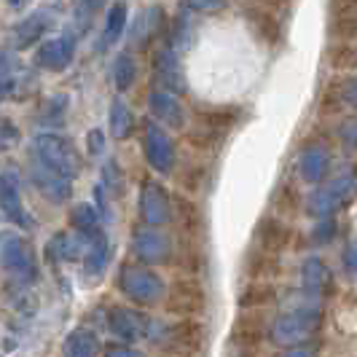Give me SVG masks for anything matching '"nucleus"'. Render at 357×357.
Here are the masks:
<instances>
[{
    "instance_id": "obj_1",
    "label": "nucleus",
    "mask_w": 357,
    "mask_h": 357,
    "mask_svg": "<svg viewBox=\"0 0 357 357\" xmlns=\"http://www.w3.org/2000/svg\"><path fill=\"white\" fill-rule=\"evenodd\" d=\"M322 328V309L317 304H301L280 314L271 322L268 339L280 347H301Z\"/></svg>"
},
{
    "instance_id": "obj_2",
    "label": "nucleus",
    "mask_w": 357,
    "mask_h": 357,
    "mask_svg": "<svg viewBox=\"0 0 357 357\" xmlns=\"http://www.w3.org/2000/svg\"><path fill=\"white\" fill-rule=\"evenodd\" d=\"M33 159L68 180L78 175V156H75L73 145L65 137L52 135V132H43L33 140Z\"/></svg>"
},
{
    "instance_id": "obj_3",
    "label": "nucleus",
    "mask_w": 357,
    "mask_h": 357,
    "mask_svg": "<svg viewBox=\"0 0 357 357\" xmlns=\"http://www.w3.org/2000/svg\"><path fill=\"white\" fill-rule=\"evenodd\" d=\"M119 285L124 290V296H129L137 304H156L164 298V282L156 271L145 266H124Z\"/></svg>"
},
{
    "instance_id": "obj_4",
    "label": "nucleus",
    "mask_w": 357,
    "mask_h": 357,
    "mask_svg": "<svg viewBox=\"0 0 357 357\" xmlns=\"http://www.w3.org/2000/svg\"><path fill=\"white\" fill-rule=\"evenodd\" d=\"M0 264L3 268L14 277V280H33L36 277V252L30 248L27 239H22L17 234H6L0 239Z\"/></svg>"
},
{
    "instance_id": "obj_5",
    "label": "nucleus",
    "mask_w": 357,
    "mask_h": 357,
    "mask_svg": "<svg viewBox=\"0 0 357 357\" xmlns=\"http://www.w3.org/2000/svg\"><path fill=\"white\" fill-rule=\"evenodd\" d=\"M352 191H355V178L352 175H341V178L320 185L309 197L306 210H309V215H314V218H331V215L339 213L341 207L349 202Z\"/></svg>"
},
{
    "instance_id": "obj_6",
    "label": "nucleus",
    "mask_w": 357,
    "mask_h": 357,
    "mask_svg": "<svg viewBox=\"0 0 357 357\" xmlns=\"http://www.w3.org/2000/svg\"><path fill=\"white\" fill-rule=\"evenodd\" d=\"M107 328L113 336H119L121 341H140L148 339L153 333V322L145 317L143 312L129 309V306H116L107 314Z\"/></svg>"
},
{
    "instance_id": "obj_7",
    "label": "nucleus",
    "mask_w": 357,
    "mask_h": 357,
    "mask_svg": "<svg viewBox=\"0 0 357 357\" xmlns=\"http://www.w3.org/2000/svg\"><path fill=\"white\" fill-rule=\"evenodd\" d=\"M145 159L148 164L161 172V175H167V172H172V167H175V143H172V137L161 129L159 124H151L145 126Z\"/></svg>"
},
{
    "instance_id": "obj_8",
    "label": "nucleus",
    "mask_w": 357,
    "mask_h": 357,
    "mask_svg": "<svg viewBox=\"0 0 357 357\" xmlns=\"http://www.w3.org/2000/svg\"><path fill=\"white\" fill-rule=\"evenodd\" d=\"M135 255L143 261V264H167L169 255H172V242L169 236L153 226L148 229H137L135 231Z\"/></svg>"
},
{
    "instance_id": "obj_9",
    "label": "nucleus",
    "mask_w": 357,
    "mask_h": 357,
    "mask_svg": "<svg viewBox=\"0 0 357 357\" xmlns=\"http://www.w3.org/2000/svg\"><path fill=\"white\" fill-rule=\"evenodd\" d=\"M140 213H143L145 223L153 226V229L164 226V223L172 218L169 197H167V191L161 188L159 183H153V180H145L143 183V191H140Z\"/></svg>"
},
{
    "instance_id": "obj_10",
    "label": "nucleus",
    "mask_w": 357,
    "mask_h": 357,
    "mask_svg": "<svg viewBox=\"0 0 357 357\" xmlns=\"http://www.w3.org/2000/svg\"><path fill=\"white\" fill-rule=\"evenodd\" d=\"M75 56V38L73 36H59V38H49L43 40V46L38 49L36 62L43 68V70H65Z\"/></svg>"
},
{
    "instance_id": "obj_11",
    "label": "nucleus",
    "mask_w": 357,
    "mask_h": 357,
    "mask_svg": "<svg viewBox=\"0 0 357 357\" xmlns=\"http://www.w3.org/2000/svg\"><path fill=\"white\" fill-rule=\"evenodd\" d=\"M54 24L52 19V11H36V14H30L27 19H22L17 27L11 30V40H14V46L17 49H30L33 43H38L40 38L49 33V27Z\"/></svg>"
},
{
    "instance_id": "obj_12",
    "label": "nucleus",
    "mask_w": 357,
    "mask_h": 357,
    "mask_svg": "<svg viewBox=\"0 0 357 357\" xmlns=\"http://www.w3.org/2000/svg\"><path fill=\"white\" fill-rule=\"evenodd\" d=\"M33 183L38 185V191L43 194L46 199H52V202H65V199H70V191H73V180L62 178V175H56L54 169L49 167H43L40 161L33 159Z\"/></svg>"
},
{
    "instance_id": "obj_13",
    "label": "nucleus",
    "mask_w": 357,
    "mask_h": 357,
    "mask_svg": "<svg viewBox=\"0 0 357 357\" xmlns=\"http://www.w3.org/2000/svg\"><path fill=\"white\" fill-rule=\"evenodd\" d=\"M0 210L14 223L30 229V218H27V210H24L22 197H19V183L11 172H0Z\"/></svg>"
},
{
    "instance_id": "obj_14",
    "label": "nucleus",
    "mask_w": 357,
    "mask_h": 357,
    "mask_svg": "<svg viewBox=\"0 0 357 357\" xmlns=\"http://www.w3.org/2000/svg\"><path fill=\"white\" fill-rule=\"evenodd\" d=\"M148 107H151L153 119L164 126H175V129H180L183 121H185L180 100L175 97V94H169V91H164V89L151 91V97H148Z\"/></svg>"
},
{
    "instance_id": "obj_15",
    "label": "nucleus",
    "mask_w": 357,
    "mask_h": 357,
    "mask_svg": "<svg viewBox=\"0 0 357 357\" xmlns=\"http://www.w3.org/2000/svg\"><path fill=\"white\" fill-rule=\"evenodd\" d=\"M156 81H159L161 89L169 91V94H180L185 89V78H183V70H180L175 49H161L156 54Z\"/></svg>"
},
{
    "instance_id": "obj_16",
    "label": "nucleus",
    "mask_w": 357,
    "mask_h": 357,
    "mask_svg": "<svg viewBox=\"0 0 357 357\" xmlns=\"http://www.w3.org/2000/svg\"><path fill=\"white\" fill-rule=\"evenodd\" d=\"M301 282L312 298H320L331 287V268L325 266L320 258H306L304 266H301Z\"/></svg>"
},
{
    "instance_id": "obj_17",
    "label": "nucleus",
    "mask_w": 357,
    "mask_h": 357,
    "mask_svg": "<svg viewBox=\"0 0 357 357\" xmlns=\"http://www.w3.org/2000/svg\"><path fill=\"white\" fill-rule=\"evenodd\" d=\"M328 167H331V156L320 145L306 148L301 153V159H298V169H301V178L306 183H320L325 178V172H328Z\"/></svg>"
},
{
    "instance_id": "obj_18",
    "label": "nucleus",
    "mask_w": 357,
    "mask_h": 357,
    "mask_svg": "<svg viewBox=\"0 0 357 357\" xmlns=\"http://www.w3.org/2000/svg\"><path fill=\"white\" fill-rule=\"evenodd\" d=\"M100 355V339L86 331V328H78L73 331L68 341H65V357H97Z\"/></svg>"
},
{
    "instance_id": "obj_19",
    "label": "nucleus",
    "mask_w": 357,
    "mask_h": 357,
    "mask_svg": "<svg viewBox=\"0 0 357 357\" xmlns=\"http://www.w3.org/2000/svg\"><path fill=\"white\" fill-rule=\"evenodd\" d=\"M287 239H290V229H287L285 223H280V220H274V218H268V220L261 223L258 242H261V250L264 252L282 250L287 245Z\"/></svg>"
},
{
    "instance_id": "obj_20",
    "label": "nucleus",
    "mask_w": 357,
    "mask_h": 357,
    "mask_svg": "<svg viewBox=\"0 0 357 357\" xmlns=\"http://www.w3.org/2000/svg\"><path fill=\"white\" fill-rule=\"evenodd\" d=\"M107 255H110L107 236L102 231H94L91 234V245L86 248V261H84L86 274H102L107 266Z\"/></svg>"
},
{
    "instance_id": "obj_21",
    "label": "nucleus",
    "mask_w": 357,
    "mask_h": 357,
    "mask_svg": "<svg viewBox=\"0 0 357 357\" xmlns=\"http://www.w3.org/2000/svg\"><path fill=\"white\" fill-rule=\"evenodd\" d=\"M135 132V116L124 100H113L110 105V135L116 140H126Z\"/></svg>"
},
{
    "instance_id": "obj_22",
    "label": "nucleus",
    "mask_w": 357,
    "mask_h": 357,
    "mask_svg": "<svg viewBox=\"0 0 357 357\" xmlns=\"http://www.w3.org/2000/svg\"><path fill=\"white\" fill-rule=\"evenodd\" d=\"M126 27V6L124 3H116L110 11H107L105 19V30H102V49L105 46H113Z\"/></svg>"
},
{
    "instance_id": "obj_23",
    "label": "nucleus",
    "mask_w": 357,
    "mask_h": 357,
    "mask_svg": "<svg viewBox=\"0 0 357 357\" xmlns=\"http://www.w3.org/2000/svg\"><path fill=\"white\" fill-rule=\"evenodd\" d=\"M49 252L62 258V261H73V258L84 255V242L78 236H73V234H56L52 239V245H49Z\"/></svg>"
},
{
    "instance_id": "obj_24",
    "label": "nucleus",
    "mask_w": 357,
    "mask_h": 357,
    "mask_svg": "<svg viewBox=\"0 0 357 357\" xmlns=\"http://www.w3.org/2000/svg\"><path fill=\"white\" fill-rule=\"evenodd\" d=\"M135 75H137V65H135L132 54H119L116 62H113V84L121 91H126L135 84Z\"/></svg>"
},
{
    "instance_id": "obj_25",
    "label": "nucleus",
    "mask_w": 357,
    "mask_h": 357,
    "mask_svg": "<svg viewBox=\"0 0 357 357\" xmlns=\"http://www.w3.org/2000/svg\"><path fill=\"white\" fill-rule=\"evenodd\" d=\"M70 223L81 234H86V236L100 231V215H97V210L91 204H75L70 213Z\"/></svg>"
},
{
    "instance_id": "obj_26",
    "label": "nucleus",
    "mask_w": 357,
    "mask_h": 357,
    "mask_svg": "<svg viewBox=\"0 0 357 357\" xmlns=\"http://www.w3.org/2000/svg\"><path fill=\"white\" fill-rule=\"evenodd\" d=\"M161 24V8H148L143 14V19L137 22V27H135V33H132V38H135V43H145L148 38L156 33V27Z\"/></svg>"
},
{
    "instance_id": "obj_27",
    "label": "nucleus",
    "mask_w": 357,
    "mask_h": 357,
    "mask_svg": "<svg viewBox=\"0 0 357 357\" xmlns=\"http://www.w3.org/2000/svg\"><path fill=\"white\" fill-rule=\"evenodd\" d=\"M105 6V0H75V19L81 27H89L94 14Z\"/></svg>"
},
{
    "instance_id": "obj_28",
    "label": "nucleus",
    "mask_w": 357,
    "mask_h": 357,
    "mask_svg": "<svg viewBox=\"0 0 357 357\" xmlns=\"http://www.w3.org/2000/svg\"><path fill=\"white\" fill-rule=\"evenodd\" d=\"M14 143H17V129L11 121L0 119V151H8Z\"/></svg>"
},
{
    "instance_id": "obj_29",
    "label": "nucleus",
    "mask_w": 357,
    "mask_h": 357,
    "mask_svg": "<svg viewBox=\"0 0 357 357\" xmlns=\"http://www.w3.org/2000/svg\"><path fill=\"white\" fill-rule=\"evenodd\" d=\"M341 140H344V145L347 148H357V119H349V121H344V126H341Z\"/></svg>"
},
{
    "instance_id": "obj_30",
    "label": "nucleus",
    "mask_w": 357,
    "mask_h": 357,
    "mask_svg": "<svg viewBox=\"0 0 357 357\" xmlns=\"http://www.w3.org/2000/svg\"><path fill=\"white\" fill-rule=\"evenodd\" d=\"M333 231H336V223L331 220V218H322V223L317 226V236H314V242H328V239H333Z\"/></svg>"
},
{
    "instance_id": "obj_31",
    "label": "nucleus",
    "mask_w": 357,
    "mask_h": 357,
    "mask_svg": "<svg viewBox=\"0 0 357 357\" xmlns=\"http://www.w3.org/2000/svg\"><path fill=\"white\" fill-rule=\"evenodd\" d=\"M341 97H344V102H347V105L357 107V75H352V78L344 84V89H341Z\"/></svg>"
},
{
    "instance_id": "obj_32",
    "label": "nucleus",
    "mask_w": 357,
    "mask_h": 357,
    "mask_svg": "<svg viewBox=\"0 0 357 357\" xmlns=\"http://www.w3.org/2000/svg\"><path fill=\"white\" fill-rule=\"evenodd\" d=\"M105 357H145L140 349H132V347H107Z\"/></svg>"
},
{
    "instance_id": "obj_33",
    "label": "nucleus",
    "mask_w": 357,
    "mask_h": 357,
    "mask_svg": "<svg viewBox=\"0 0 357 357\" xmlns=\"http://www.w3.org/2000/svg\"><path fill=\"white\" fill-rule=\"evenodd\" d=\"M223 3L226 0H188V6L197 8V11H218Z\"/></svg>"
},
{
    "instance_id": "obj_34",
    "label": "nucleus",
    "mask_w": 357,
    "mask_h": 357,
    "mask_svg": "<svg viewBox=\"0 0 357 357\" xmlns=\"http://www.w3.org/2000/svg\"><path fill=\"white\" fill-rule=\"evenodd\" d=\"M277 357H314V349H309V347H287L285 352H280Z\"/></svg>"
},
{
    "instance_id": "obj_35",
    "label": "nucleus",
    "mask_w": 357,
    "mask_h": 357,
    "mask_svg": "<svg viewBox=\"0 0 357 357\" xmlns=\"http://www.w3.org/2000/svg\"><path fill=\"white\" fill-rule=\"evenodd\" d=\"M347 268H349V271H357V248H349V250H347Z\"/></svg>"
},
{
    "instance_id": "obj_36",
    "label": "nucleus",
    "mask_w": 357,
    "mask_h": 357,
    "mask_svg": "<svg viewBox=\"0 0 357 357\" xmlns=\"http://www.w3.org/2000/svg\"><path fill=\"white\" fill-rule=\"evenodd\" d=\"M102 151V137H100V132H94L91 135V153H100Z\"/></svg>"
},
{
    "instance_id": "obj_37",
    "label": "nucleus",
    "mask_w": 357,
    "mask_h": 357,
    "mask_svg": "<svg viewBox=\"0 0 357 357\" xmlns=\"http://www.w3.org/2000/svg\"><path fill=\"white\" fill-rule=\"evenodd\" d=\"M24 3H27V0H8V6H11V8H22Z\"/></svg>"
}]
</instances>
